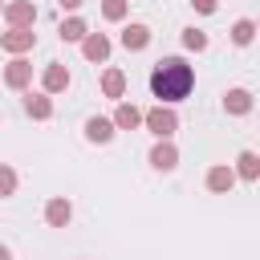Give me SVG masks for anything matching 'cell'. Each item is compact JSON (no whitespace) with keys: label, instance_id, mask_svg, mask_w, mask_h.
I'll list each match as a JSON object with an SVG mask.
<instances>
[{"label":"cell","instance_id":"cell-1","mask_svg":"<svg viewBox=\"0 0 260 260\" xmlns=\"http://www.w3.org/2000/svg\"><path fill=\"white\" fill-rule=\"evenodd\" d=\"M195 89V69L183 57H162L150 69V93L158 98V106H175Z\"/></svg>","mask_w":260,"mask_h":260},{"label":"cell","instance_id":"cell-2","mask_svg":"<svg viewBox=\"0 0 260 260\" xmlns=\"http://www.w3.org/2000/svg\"><path fill=\"white\" fill-rule=\"evenodd\" d=\"M142 126H146L154 138H171V134L179 130V114H175L171 106H154V110L142 114Z\"/></svg>","mask_w":260,"mask_h":260},{"label":"cell","instance_id":"cell-3","mask_svg":"<svg viewBox=\"0 0 260 260\" xmlns=\"http://www.w3.org/2000/svg\"><path fill=\"white\" fill-rule=\"evenodd\" d=\"M4 20H8V28H32L37 24V4L32 0H8Z\"/></svg>","mask_w":260,"mask_h":260},{"label":"cell","instance_id":"cell-4","mask_svg":"<svg viewBox=\"0 0 260 260\" xmlns=\"http://www.w3.org/2000/svg\"><path fill=\"white\" fill-rule=\"evenodd\" d=\"M32 45H37V32H32V28H8V32L0 37V49H4V53H12V57L28 53Z\"/></svg>","mask_w":260,"mask_h":260},{"label":"cell","instance_id":"cell-5","mask_svg":"<svg viewBox=\"0 0 260 260\" xmlns=\"http://www.w3.org/2000/svg\"><path fill=\"white\" fill-rule=\"evenodd\" d=\"M150 167H154V171H175V167H179V146H175L171 138H158V142L150 146Z\"/></svg>","mask_w":260,"mask_h":260},{"label":"cell","instance_id":"cell-6","mask_svg":"<svg viewBox=\"0 0 260 260\" xmlns=\"http://www.w3.org/2000/svg\"><path fill=\"white\" fill-rule=\"evenodd\" d=\"M69 219H73V203H69L65 195H53V199L45 203V223H49V228H69Z\"/></svg>","mask_w":260,"mask_h":260},{"label":"cell","instance_id":"cell-7","mask_svg":"<svg viewBox=\"0 0 260 260\" xmlns=\"http://www.w3.org/2000/svg\"><path fill=\"white\" fill-rule=\"evenodd\" d=\"M28 81H32V65H28L24 57H12V61L4 65V85H8V89H24Z\"/></svg>","mask_w":260,"mask_h":260},{"label":"cell","instance_id":"cell-8","mask_svg":"<svg viewBox=\"0 0 260 260\" xmlns=\"http://www.w3.org/2000/svg\"><path fill=\"white\" fill-rule=\"evenodd\" d=\"M65 85H69V69L61 61H49L45 73H41V93H61Z\"/></svg>","mask_w":260,"mask_h":260},{"label":"cell","instance_id":"cell-9","mask_svg":"<svg viewBox=\"0 0 260 260\" xmlns=\"http://www.w3.org/2000/svg\"><path fill=\"white\" fill-rule=\"evenodd\" d=\"M223 110H228L232 118H244V114L252 110V89H244V85L228 89V93H223Z\"/></svg>","mask_w":260,"mask_h":260},{"label":"cell","instance_id":"cell-10","mask_svg":"<svg viewBox=\"0 0 260 260\" xmlns=\"http://www.w3.org/2000/svg\"><path fill=\"white\" fill-rule=\"evenodd\" d=\"M24 114L37 118V122H49V118H53V98L41 93V89H37V93H24Z\"/></svg>","mask_w":260,"mask_h":260},{"label":"cell","instance_id":"cell-11","mask_svg":"<svg viewBox=\"0 0 260 260\" xmlns=\"http://www.w3.org/2000/svg\"><path fill=\"white\" fill-rule=\"evenodd\" d=\"M114 130H138L142 126V110L134 106V102H118V110H114Z\"/></svg>","mask_w":260,"mask_h":260},{"label":"cell","instance_id":"cell-12","mask_svg":"<svg viewBox=\"0 0 260 260\" xmlns=\"http://www.w3.org/2000/svg\"><path fill=\"white\" fill-rule=\"evenodd\" d=\"M146 45H150V28H146V24H138V20H134V24H126V28H122V49L142 53Z\"/></svg>","mask_w":260,"mask_h":260},{"label":"cell","instance_id":"cell-13","mask_svg":"<svg viewBox=\"0 0 260 260\" xmlns=\"http://www.w3.org/2000/svg\"><path fill=\"white\" fill-rule=\"evenodd\" d=\"M81 53H85V61H106L110 57V37L106 32H85Z\"/></svg>","mask_w":260,"mask_h":260},{"label":"cell","instance_id":"cell-14","mask_svg":"<svg viewBox=\"0 0 260 260\" xmlns=\"http://www.w3.org/2000/svg\"><path fill=\"white\" fill-rule=\"evenodd\" d=\"M236 179H244V183H256L260 179V154L256 150H240V158H236Z\"/></svg>","mask_w":260,"mask_h":260},{"label":"cell","instance_id":"cell-15","mask_svg":"<svg viewBox=\"0 0 260 260\" xmlns=\"http://www.w3.org/2000/svg\"><path fill=\"white\" fill-rule=\"evenodd\" d=\"M232 187H236V171H232V167H223V162H219V167H211V171H207V191L228 195Z\"/></svg>","mask_w":260,"mask_h":260},{"label":"cell","instance_id":"cell-16","mask_svg":"<svg viewBox=\"0 0 260 260\" xmlns=\"http://www.w3.org/2000/svg\"><path fill=\"white\" fill-rule=\"evenodd\" d=\"M85 138H89V142H110V138H114V122L102 118V114L85 118Z\"/></svg>","mask_w":260,"mask_h":260},{"label":"cell","instance_id":"cell-17","mask_svg":"<svg viewBox=\"0 0 260 260\" xmlns=\"http://www.w3.org/2000/svg\"><path fill=\"white\" fill-rule=\"evenodd\" d=\"M102 93L106 98H122L126 93V73L122 69H106L102 73Z\"/></svg>","mask_w":260,"mask_h":260},{"label":"cell","instance_id":"cell-18","mask_svg":"<svg viewBox=\"0 0 260 260\" xmlns=\"http://www.w3.org/2000/svg\"><path fill=\"white\" fill-rule=\"evenodd\" d=\"M57 32H61V41H77V45H81V41H85V32H89V24H85L81 16H69V20H61V28H57Z\"/></svg>","mask_w":260,"mask_h":260},{"label":"cell","instance_id":"cell-19","mask_svg":"<svg viewBox=\"0 0 260 260\" xmlns=\"http://www.w3.org/2000/svg\"><path fill=\"white\" fill-rule=\"evenodd\" d=\"M232 41H236V45H252V41H256V20H248V16L236 20V24H232Z\"/></svg>","mask_w":260,"mask_h":260},{"label":"cell","instance_id":"cell-20","mask_svg":"<svg viewBox=\"0 0 260 260\" xmlns=\"http://www.w3.org/2000/svg\"><path fill=\"white\" fill-rule=\"evenodd\" d=\"M183 49L203 53V49H207V32H203V28H195V24H191V28H183Z\"/></svg>","mask_w":260,"mask_h":260},{"label":"cell","instance_id":"cell-21","mask_svg":"<svg viewBox=\"0 0 260 260\" xmlns=\"http://www.w3.org/2000/svg\"><path fill=\"white\" fill-rule=\"evenodd\" d=\"M16 171L8 167V162H0V199H8V195H16Z\"/></svg>","mask_w":260,"mask_h":260},{"label":"cell","instance_id":"cell-22","mask_svg":"<svg viewBox=\"0 0 260 260\" xmlns=\"http://www.w3.org/2000/svg\"><path fill=\"white\" fill-rule=\"evenodd\" d=\"M126 8H130L126 0H102V16H106V20H122Z\"/></svg>","mask_w":260,"mask_h":260},{"label":"cell","instance_id":"cell-23","mask_svg":"<svg viewBox=\"0 0 260 260\" xmlns=\"http://www.w3.org/2000/svg\"><path fill=\"white\" fill-rule=\"evenodd\" d=\"M195 4V12H203V16H211L215 8H219V0H191Z\"/></svg>","mask_w":260,"mask_h":260},{"label":"cell","instance_id":"cell-24","mask_svg":"<svg viewBox=\"0 0 260 260\" xmlns=\"http://www.w3.org/2000/svg\"><path fill=\"white\" fill-rule=\"evenodd\" d=\"M57 4H61V8H81L85 0H57Z\"/></svg>","mask_w":260,"mask_h":260},{"label":"cell","instance_id":"cell-25","mask_svg":"<svg viewBox=\"0 0 260 260\" xmlns=\"http://www.w3.org/2000/svg\"><path fill=\"white\" fill-rule=\"evenodd\" d=\"M0 260H12V252H8V248H4V244H0Z\"/></svg>","mask_w":260,"mask_h":260},{"label":"cell","instance_id":"cell-26","mask_svg":"<svg viewBox=\"0 0 260 260\" xmlns=\"http://www.w3.org/2000/svg\"><path fill=\"white\" fill-rule=\"evenodd\" d=\"M0 8H4V4H0Z\"/></svg>","mask_w":260,"mask_h":260}]
</instances>
